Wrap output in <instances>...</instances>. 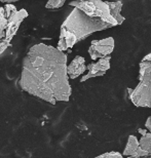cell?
<instances>
[{"mask_svg": "<svg viewBox=\"0 0 151 158\" xmlns=\"http://www.w3.org/2000/svg\"><path fill=\"white\" fill-rule=\"evenodd\" d=\"M67 68L64 52L44 43L35 44L23 61L21 87L48 103L67 102L71 96Z\"/></svg>", "mask_w": 151, "mask_h": 158, "instance_id": "1", "label": "cell"}, {"mask_svg": "<svg viewBox=\"0 0 151 158\" xmlns=\"http://www.w3.org/2000/svg\"><path fill=\"white\" fill-rule=\"evenodd\" d=\"M112 26L101 19L92 18L74 7L66 20L63 22L57 48L61 52L72 48L79 41L87 38L93 33L106 30Z\"/></svg>", "mask_w": 151, "mask_h": 158, "instance_id": "2", "label": "cell"}, {"mask_svg": "<svg viewBox=\"0 0 151 158\" xmlns=\"http://www.w3.org/2000/svg\"><path fill=\"white\" fill-rule=\"evenodd\" d=\"M128 97L136 107L151 108V52L139 64V82L135 88H128Z\"/></svg>", "mask_w": 151, "mask_h": 158, "instance_id": "3", "label": "cell"}, {"mask_svg": "<svg viewBox=\"0 0 151 158\" xmlns=\"http://www.w3.org/2000/svg\"><path fill=\"white\" fill-rule=\"evenodd\" d=\"M69 5L81 9L84 14L92 18L101 19L106 23L110 24L112 27L118 26L117 22L112 18L111 14H110V8L107 1H103V0H83V1L73 0L69 3Z\"/></svg>", "mask_w": 151, "mask_h": 158, "instance_id": "4", "label": "cell"}, {"mask_svg": "<svg viewBox=\"0 0 151 158\" xmlns=\"http://www.w3.org/2000/svg\"><path fill=\"white\" fill-rule=\"evenodd\" d=\"M114 38L107 37L101 40H93L89 48V55L93 61L110 56L114 50Z\"/></svg>", "mask_w": 151, "mask_h": 158, "instance_id": "5", "label": "cell"}, {"mask_svg": "<svg viewBox=\"0 0 151 158\" xmlns=\"http://www.w3.org/2000/svg\"><path fill=\"white\" fill-rule=\"evenodd\" d=\"M110 62H111V56H108L106 58L99 59L98 62L90 64L87 66V73L80 79V81L84 82L87 79L101 77L105 75L106 72L110 69Z\"/></svg>", "mask_w": 151, "mask_h": 158, "instance_id": "6", "label": "cell"}, {"mask_svg": "<svg viewBox=\"0 0 151 158\" xmlns=\"http://www.w3.org/2000/svg\"><path fill=\"white\" fill-rule=\"evenodd\" d=\"M28 17V11L26 9H21V10H17L12 14L8 19V24L7 28L5 31V39L10 42V40L12 39L15 34H17L19 28H20L22 22Z\"/></svg>", "mask_w": 151, "mask_h": 158, "instance_id": "7", "label": "cell"}, {"mask_svg": "<svg viewBox=\"0 0 151 158\" xmlns=\"http://www.w3.org/2000/svg\"><path fill=\"white\" fill-rule=\"evenodd\" d=\"M124 156L127 157H134V158H141L145 156H150L145 150H143L140 146L139 140L136 135H131L128 139V143L124 150Z\"/></svg>", "mask_w": 151, "mask_h": 158, "instance_id": "8", "label": "cell"}, {"mask_svg": "<svg viewBox=\"0 0 151 158\" xmlns=\"http://www.w3.org/2000/svg\"><path fill=\"white\" fill-rule=\"evenodd\" d=\"M86 69L87 66L86 65V59L81 56H76L68 65V76L70 79H76L80 75H82L84 71H86Z\"/></svg>", "mask_w": 151, "mask_h": 158, "instance_id": "9", "label": "cell"}, {"mask_svg": "<svg viewBox=\"0 0 151 158\" xmlns=\"http://www.w3.org/2000/svg\"><path fill=\"white\" fill-rule=\"evenodd\" d=\"M107 2H108L110 14H111L112 18L117 22L118 25H121L125 20L124 15H121V9L124 3L120 0H118V1H107Z\"/></svg>", "mask_w": 151, "mask_h": 158, "instance_id": "10", "label": "cell"}, {"mask_svg": "<svg viewBox=\"0 0 151 158\" xmlns=\"http://www.w3.org/2000/svg\"><path fill=\"white\" fill-rule=\"evenodd\" d=\"M139 132L142 135V137L139 140L140 146L143 150H145L147 153L151 156V132H149L146 128L139 129Z\"/></svg>", "mask_w": 151, "mask_h": 158, "instance_id": "11", "label": "cell"}, {"mask_svg": "<svg viewBox=\"0 0 151 158\" xmlns=\"http://www.w3.org/2000/svg\"><path fill=\"white\" fill-rule=\"evenodd\" d=\"M66 0H48L45 4V8L50 9V10H56L64 6Z\"/></svg>", "mask_w": 151, "mask_h": 158, "instance_id": "12", "label": "cell"}, {"mask_svg": "<svg viewBox=\"0 0 151 158\" xmlns=\"http://www.w3.org/2000/svg\"><path fill=\"white\" fill-rule=\"evenodd\" d=\"M96 158H124V154H120L118 152H107L102 155L97 156ZM128 158H134V157H128Z\"/></svg>", "mask_w": 151, "mask_h": 158, "instance_id": "13", "label": "cell"}, {"mask_svg": "<svg viewBox=\"0 0 151 158\" xmlns=\"http://www.w3.org/2000/svg\"><path fill=\"white\" fill-rule=\"evenodd\" d=\"M145 128L149 132H151V116H149V117L147 118V120H146V122H145Z\"/></svg>", "mask_w": 151, "mask_h": 158, "instance_id": "14", "label": "cell"}, {"mask_svg": "<svg viewBox=\"0 0 151 158\" xmlns=\"http://www.w3.org/2000/svg\"><path fill=\"white\" fill-rule=\"evenodd\" d=\"M18 1H20V0H0V2H2V3H6V4H11V3H14V2H18Z\"/></svg>", "mask_w": 151, "mask_h": 158, "instance_id": "15", "label": "cell"}, {"mask_svg": "<svg viewBox=\"0 0 151 158\" xmlns=\"http://www.w3.org/2000/svg\"><path fill=\"white\" fill-rule=\"evenodd\" d=\"M141 158H151V156H145V157H141Z\"/></svg>", "mask_w": 151, "mask_h": 158, "instance_id": "16", "label": "cell"}, {"mask_svg": "<svg viewBox=\"0 0 151 158\" xmlns=\"http://www.w3.org/2000/svg\"><path fill=\"white\" fill-rule=\"evenodd\" d=\"M77 1H83V0H77Z\"/></svg>", "mask_w": 151, "mask_h": 158, "instance_id": "17", "label": "cell"}]
</instances>
